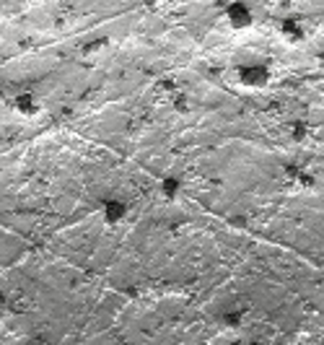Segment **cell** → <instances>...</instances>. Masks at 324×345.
Listing matches in <instances>:
<instances>
[{
    "mask_svg": "<svg viewBox=\"0 0 324 345\" xmlns=\"http://www.w3.org/2000/svg\"><path fill=\"white\" fill-rule=\"evenodd\" d=\"M277 31L283 34V39H286V42H291V45H301V42L306 39V31H304L301 21H298V18H293V16L280 18Z\"/></svg>",
    "mask_w": 324,
    "mask_h": 345,
    "instance_id": "3",
    "label": "cell"
},
{
    "mask_svg": "<svg viewBox=\"0 0 324 345\" xmlns=\"http://www.w3.org/2000/svg\"><path fill=\"white\" fill-rule=\"evenodd\" d=\"M101 213H104V221H106L109 226H117V223H122V221H125V215H127V203H125V200H119V198L104 200Z\"/></svg>",
    "mask_w": 324,
    "mask_h": 345,
    "instance_id": "4",
    "label": "cell"
},
{
    "mask_svg": "<svg viewBox=\"0 0 324 345\" xmlns=\"http://www.w3.org/2000/svg\"><path fill=\"white\" fill-rule=\"evenodd\" d=\"M161 192H164L166 200H177V195L182 192V179L174 177V174H166L161 179Z\"/></svg>",
    "mask_w": 324,
    "mask_h": 345,
    "instance_id": "6",
    "label": "cell"
},
{
    "mask_svg": "<svg viewBox=\"0 0 324 345\" xmlns=\"http://www.w3.org/2000/svg\"><path fill=\"white\" fill-rule=\"evenodd\" d=\"M171 106L184 114V112H189V99L184 94H171Z\"/></svg>",
    "mask_w": 324,
    "mask_h": 345,
    "instance_id": "8",
    "label": "cell"
},
{
    "mask_svg": "<svg viewBox=\"0 0 324 345\" xmlns=\"http://www.w3.org/2000/svg\"><path fill=\"white\" fill-rule=\"evenodd\" d=\"M0 96H3V86H0Z\"/></svg>",
    "mask_w": 324,
    "mask_h": 345,
    "instance_id": "13",
    "label": "cell"
},
{
    "mask_svg": "<svg viewBox=\"0 0 324 345\" xmlns=\"http://www.w3.org/2000/svg\"><path fill=\"white\" fill-rule=\"evenodd\" d=\"M291 133H293V138H296V140H304V135H306V125H304V122H293V125H291Z\"/></svg>",
    "mask_w": 324,
    "mask_h": 345,
    "instance_id": "9",
    "label": "cell"
},
{
    "mask_svg": "<svg viewBox=\"0 0 324 345\" xmlns=\"http://www.w3.org/2000/svg\"><path fill=\"white\" fill-rule=\"evenodd\" d=\"M223 319H226L231 327H239V322H241V314H239V312H228V314H223Z\"/></svg>",
    "mask_w": 324,
    "mask_h": 345,
    "instance_id": "10",
    "label": "cell"
},
{
    "mask_svg": "<svg viewBox=\"0 0 324 345\" xmlns=\"http://www.w3.org/2000/svg\"><path fill=\"white\" fill-rule=\"evenodd\" d=\"M109 45V36H99V39H94V42H89V45H83V55H94V52H99L101 47H106Z\"/></svg>",
    "mask_w": 324,
    "mask_h": 345,
    "instance_id": "7",
    "label": "cell"
},
{
    "mask_svg": "<svg viewBox=\"0 0 324 345\" xmlns=\"http://www.w3.org/2000/svg\"><path fill=\"white\" fill-rule=\"evenodd\" d=\"M226 21H228V26L231 29H249L252 24H254V13H252V8L244 3V0H231V3L226 6Z\"/></svg>",
    "mask_w": 324,
    "mask_h": 345,
    "instance_id": "2",
    "label": "cell"
},
{
    "mask_svg": "<svg viewBox=\"0 0 324 345\" xmlns=\"http://www.w3.org/2000/svg\"><path fill=\"white\" fill-rule=\"evenodd\" d=\"M158 89H161V91H169V94H174L177 83H174V78H164V81L158 83Z\"/></svg>",
    "mask_w": 324,
    "mask_h": 345,
    "instance_id": "11",
    "label": "cell"
},
{
    "mask_svg": "<svg viewBox=\"0 0 324 345\" xmlns=\"http://www.w3.org/2000/svg\"><path fill=\"white\" fill-rule=\"evenodd\" d=\"M277 6H280V8H291L293 0H277Z\"/></svg>",
    "mask_w": 324,
    "mask_h": 345,
    "instance_id": "12",
    "label": "cell"
},
{
    "mask_svg": "<svg viewBox=\"0 0 324 345\" xmlns=\"http://www.w3.org/2000/svg\"><path fill=\"white\" fill-rule=\"evenodd\" d=\"M13 106H16L18 114H24V117H34V114L39 112V101H36L34 94H18Z\"/></svg>",
    "mask_w": 324,
    "mask_h": 345,
    "instance_id": "5",
    "label": "cell"
},
{
    "mask_svg": "<svg viewBox=\"0 0 324 345\" xmlns=\"http://www.w3.org/2000/svg\"><path fill=\"white\" fill-rule=\"evenodd\" d=\"M236 78L247 89H265L270 83V68L262 62H247L236 68Z\"/></svg>",
    "mask_w": 324,
    "mask_h": 345,
    "instance_id": "1",
    "label": "cell"
}]
</instances>
